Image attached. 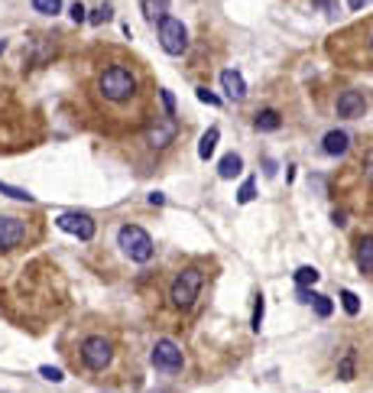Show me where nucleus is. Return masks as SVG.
<instances>
[{"mask_svg":"<svg viewBox=\"0 0 373 393\" xmlns=\"http://www.w3.org/2000/svg\"><path fill=\"white\" fill-rule=\"evenodd\" d=\"M198 292H201V270L195 267H185V270L178 273L176 280H172V290H169V302L176 306V309H192L198 299Z\"/></svg>","mask_w":373,"mask_h":393,"instance_id":"f03ea898","label":"nucleus"},{"mask_svg":"<svg viewBox=\"0 0 373 393\" xmlns=\"http://www.w3.org/2000/svg\"><path fill=\"white\" fill-rule=\"evenodd\" d=\"M315 296H318V292H312L308 286H298V292H296L298 302H315Z\"/></svg>","mask_w":373,"mask_h":393,"instance_id":"7c9ffc66","label":"nucleus"},{"mask_svg":"<svg viewBox=\"0 0 373 393\" xmlns=\"http://www.w3.org/2000/svg\"><path fill=\"white\" fill-rule=\"evenodd\" d=\"M107 20H111V7H98L91 13V23H107Z\"/></svg>","mask_w":373,"mask_h":393,"instance_id":"c756f323","label":"nucleus"},{"mask_svg":"<svg viewBox=\"0 0 373 393\" xmlns=\"http://www.w3.org/2000/svg\"><path fill=\"white\" fill-rule=\"evenodd\" d=\"M195 94H198V101L211 104V107H218V104H221V98H218V94H211L208 88H195Z\"/></svg>","mask_w":373,"mask_h":393,"instance_id":"bb28decb","label":"nucleus"},{"mask_svg":"<svg viewBox=\"0 0 373 393\" xmlns=\"http://www.w3.org/2000/svg\"><path fill=\"white\" fill-rule=\"evenodd\" d=\"M218 137H221V131H218V127H208V131L201 133V140H198V156H201V159H211V156H215Z\"/></svg>","mask_w":373,"mask_h":393,"instance_id":"2eb2a0df","label":"nucleus"},{"mask_svg":"<svg viewBox=\"0 0 373 393\" xmlns=\"http://www.w3.org/2000/svg\"><path fill=\"white\" fill-rule=\"evenodd\" d=\"M341 306H344L347 316H357V312H360V299H357L351 290H341Z\"/></svg>","mask_w":373,"mask_h":393,"instance_id":"412c9836","label":"nucleus"},{"mask_svg":"<svg viewBox=\"0 0 373 393\" xmlns=\"http://www.w3.org/2000/svg\"><path fill=\"white\" fill-rule=\"evenodd\" d=\"M98 88H101V94L107 101H127V98H133V91H137V78H133L130 68L111 66L101 72Z\"/></svg>","mask_w":373,"mask_h":393,"instance_id":"f257e3e1","label":"nucleus"},{"mask_svg":"<svg viewBox=\"0 0 373 393\" xmlns=\"http://www.w3.org/2000/svg\"><path fill=\"white\" fill-rule=\"evenodd\" d=\"M241 169H243V159L237 156V153H227V156L218 163V176H221V179H234V176H241Z\"/></svg>","mask_w":373,"mask_h":393,"instance_id":"dca6fc26","label":"nucleus"},{"mask_svg":"<svg viewBox=\"0 0 373 393\" xmlns=\"http://www.w3.org/2000/svg\"><path fill=\"white\" fill-rule=\"evenodd\" d=\"M312 306H315V312H318V316H321V318H328V316H331V312H335V306H331V299H328V296H321V292H318V296H315V302H312Z\"/></svg>","mask_w":373,"mask_h":393,"instance_id":"a878e982","label":"nucleus"},{"mask_svg":"<svg viewBox=\"0 0 373 393\" xmlns=\"http://www.w3.org/2000/svg\"><path fill=\"white\" fill-rule=\"evenodd\" d=\"M318 280H321V273H318L315 267H298V270H296V283H298V286H315Z\"/></svg>","mask_w":373,"mask_h":393,"instance_id":"a211bd4d","label":"nucleus"},{"mask_svg":"<svg viewBox=\"0 0 373 393\" xmlns=\"http://www.w3.org/2000/svg\"><path fill=\"white\" fill-rule=\"evenodd\" d=\"M39 377H46L49 384H62V380H66L62 367H52V364H43V367H39Z\"/></svg>","mask_w":373,"mask_h":393,"instance_id":"5701e85b","label":"nucleus"},{"mask_svg":"<svg viewBox=\"0 0 373 393\" xmlns=\"http://www.w3.org/2000/svg\"><path fill=\"white\" fill-rule=\"evenodd\" d=\"M162 202H166V195H162V192H153V195H149V205H162Z\"/></svg>","mask_w":373,"mask_h":393,"instance_id":"473e14b6","label":"nucleus"},{"mask_svg":"<svg viewBox=\"0 0 373 393\" xmlns=\"http://www.w3.org/2000/svg\"><path fill=\"white\" fill-rule=\"evenodd\" d=\"M117 244H121V251L137 263H146L149 257H153V237H149L140 225H123L121 235H117Z\"/></svg>","mask_w":373,"mask_h":393,"instance_id":"7ed1b4c3","label":"nucleus"},{"mask_svg":"<svg viewBox=\"0 0 373 393\" xmlns=\"http://www.w3.org/2000/svg\"><path fill=\"white\" fill-rule=\"evenodd\" d=\"M253 198H257V182H253V179H247V182L241 186V192H237V202H241V205H250Z\"/></svg>","mask_w":373,"mask_h":393,"instance_id":"4be33fe9","label":"nucleus"},{"mask_svg":"<svg viewBox=\"0 0 373 393\" xmlns=\"http://www.w3.org/2000/svg\"><path fill=\"white\" fill-rule=\"evenodd\" d=\"M221 88L227 94V101H243L247 98V82H243L241 72H234V68H224L221 72Z\"/></svg>","mask_w":373,"mask_h":393,"instance_id":"9b49d317","label":"nucleus"},{"mask_svg":"<svg viewBox=\"0 0 373 393\" xmlns=\"http://www.w3.org/2000/svg\"><path fill=\"white\" fill-rule=\"evenodd\" d=\"M33 10L46 13V17H56L59 10H62V0H33Z\"/></svg>","mask_w":373,"mask_h":393,"instance_id":"aec40b11","label":"nucleus"},{"mask_svg":"<svg viewBox=\"0 0 373 393\" xmlns=\"http://www.w3.org/2000/svg\"><path fill=\"white\" fill-rule=\"evenodd\" d=\"M370 49H373V36H370Z\"/></svg>","mask_w":373,"mask_h":393,"instance_id":"c9c22d12","label":"nucleus"},{"mask_svg":"<svg viewBox=\"0 0 373 393\" xmlns=\"http://www.w3.org/2000/svg\"><path fill=\"white\" fill-rule=\"evenodd\" d=\"M337 377L341 380H354V355H347L341 364H337Z\"/></svg>","mask_w":373,"mask_h":393,"instance_id":"393cba45","label":"nucleus"},{"mask_svg":"<svg viewBox=\"0 0 373 393\" xmlns=\"http://www.w3.org/2000/svg\"><path fill=\"white\" fill-rule=\"evenodd\" d=\"M111 357H114V348H111V341H107V338L91 335V338H84V341H82L84 367H91V371H104V367L111 364Z\"/></svg>","mask_w":373,"mask_h":393,"instance_id":"39448f33","label":"nucleus"},{"mask_svg":"<svg viewBox=\"0 0 373 393\" xmlns=\"http://www.w3.org/2000/svg\"><path fill=\"white\" fill-rule=\"evenodd\" d=\"M364 111H367V101L360 91H344L337 98V117L357 121V117H364Z\"/></svg>","mask_w":373,"mask_h":393,"instance_id":"9d476101","label":"nucleus"},{"mask_svg":"<svg viewBox=\"0 0 373 393\" xmlns=\"http://www.w3.org/2000/svg\"><path fill=\"white\" fill-rule=\"evenodd\" d=\"M159 46L166 49L169 56H182V52H185L188 33H185V27H182V20L166 17L162 23H159Z\"/></svg>","mask_w":373,"mask_h":393,"instance_id":"20e7f679","label":"nucleus"},{"mask_svg":"<svg viewBox=\"0 0 373 393\" xmlns=\"http://www.w3.org/2000/svg\"><path fill=\"white\" fill-rule=\"evenodd\" d=\"M364 176H367V182L373 186V147L364 153Z\"/></svg>","mask_w":373,"mask_h":393,"instance_id":"c85d7f7f","label":"nucleus"},{"mask_svg":"<svg viewBox=\"0 0 373 393\" xmlns=\"http://www.w3.org/2000/svg\"><path fill=\"white\" fill-rule=\"evenodd\" d=\"M0 195L13 198V202H33V195H29L26 188H17V186H7V182H0Z\"/></svg>","mask_w":373,"mask_h":393,"instance_id":"6ab92c4d","label":"nucleus"},{"mask_svg":"<svg viewBox=\"0 0 373 393\" xmlns=\"http://www.w3.org/2000/svg\"><path fill=\"white\" fill-rule=\"evenodd\" d=\"M149 361H153L156 371H169V374H176V371H182V348H178L172 338H159L156 345H153Z\"/></svg>","mask_w":373,"mask_h":393,"instance_id":"423d86ee","label":"nucleus"},{"mask_svg":"<svg viewBox=\"0 0 373 393\" xmlns=\"http://www.w3.org/2000/svg\"><path fill=\"white\" fill-rule=\"evenodd\" d=\"M178 133V124L172 121V114L169 117H162V121H156L153 127L146 131V143L153 147V150H162V147H169V143L176 140Z\"/></svg>","mask_w":373,"mask_h":393,"instance_id":"6e6552de","label":"nucleus"},{"mask_svg":"<svg viewBox=\"0 0 373 393\" xmlns=\"http://www.w3.org/2000/svg\"><path fill=\"white\" fill-rule=\"evenodd\" d=\"M367 3H370V0H347V7L351 10H360V7H367Z\"/></svg>","mask_w":373,"mask_h":393,"instance_id":"72a5a7b5","label":"nucleus"},{"mask_svg":"<svg viewBox=\"0 0 373 393\" xmlns=\"http://www.w3.org/2000/svg\"><path fill=\"white\" fill-rule=\"evenodd\" d=\"M347 147H351V137H347L344 131H331V133H325V140H321V150H325L328 156H341V153H347Z\"/></svg>","mask_w":373,"mask_h":393,"instance_id":"f8f14e48","label":"nucleus"},{"mask_svg":"<svg viewBox=\"0 0 373 393\" xmlns=\"http://www.w3.org/2000/svg\"><path fill=\"white\" fill-rule=\"evenodd\" d=\"M68 13H72L75 23H82V20H84V7H82V3H72V10H68Z\"/></svg>","mask_w":373,"mask_h":393,"instance_id":"2f4dec72","label":"nucleus"},{"mask_svg":"<svg viewBox=\"0 0 373 393\" xmlns=\"http://www.w3.org/2000/svg\"><path fill=\"white\" fill-rule=\"evenodd\" d=\"M143 17L149 20V23H162V20L169 17V0H143Z\"/></svg>","mask_w":373,"mask_h":393,"instance_id":"4468645a","label":"nucleus"},{"mask_svg":"<svg viewBox=\"0 0 373 393\" xmlns=\"http://www.w3.org/2000/svg\"><path fill=\"white\" fill-rule=\"evenodd\" d=\"M3 49H7V39H0V56H3Z\"/></svg>","mask_w":373,"mask_h":393,"instance_id":"f704fd0d","label":"nucleus"},{"mask_svg":"<svg viewBox=\"0 0 373 393\" xmlns=\"http://www.w3.org/2000/svg\"><path fill=\"white\" fill-rule=\"evenodd\" d=\"M26 237V225L20 218H0V251H13Z\"/></svg>","mask_w":373,"mask_h":393,"instance_id":"1a4fd4ad","label":"nucleus"},{"mask_svg":"<svg viewBox=\"0 0 373 393\" xmlns=\"http://www.w3.org/2000/svg\"><path fill=\"white\" fill-rule=\"evenodd\" d=\"M253 124H257V131H280L282 121H280V114L276 111H260Z\"/></svg>","mask_w":373,"mask_h":393,"instance_id":"f3484780","label":"nucleus"},{"mask_svg":"<svg viewBox=\"0 0 373 393\" xmlns=\"http://www.w3.org/2000/svg\"><path fill=\"white\" fill-rule=\"evenodd\" d=\"M56 225L62 228V231H68V235H75L78 241H91L94 231H98L91 215H84V212H66V215L56 218Z\"/></svg>","mask_w":373,"mask_h":393,"instance_id":"0eeeda50","label":"nucleus"},{"mask_svg":"<svg viewBox=\"0 0 373 393\" xmlns=\"http://www.w3.org/2000/svg\"><path fill=\"white\" fill-rule=\"evenodd\" d=\"M263 312H266V302H263V292H260V296H257V302H253V322H250L253 332H260V325H263Z\"/></svg>","mask_w":373,"mask_h":393,"instance_id":"b1692460","label":"nucleus"},{"mask_svg":"<svg viewBox=\"0 0 373 393\" xmlns=\"http://www.w3.org/2000/svg\"><path fill=\"white\" fill-rule=\"evenodd\" d=\"M159 98H162V107H166V114H176V98H172V91H159Z\"/></svg>","mask_w":373,"mask_h":393,"instance_id":"cd10ccee","label":"nucleus"},{"mask_svg":"<svg viewBox=\"0 0 373 393\" xmlns=\"http://www.w3.org/2000/svg\"><path fill=\"white\" fill-rule=\"evenodd\" d=\"M357 270L364 276H373V237H360L357 241Z\"/></svg>","mask_w":373,"mask_h":393,"instance_id":"ddd939ff","label":"nucleus"}]
</instances>
